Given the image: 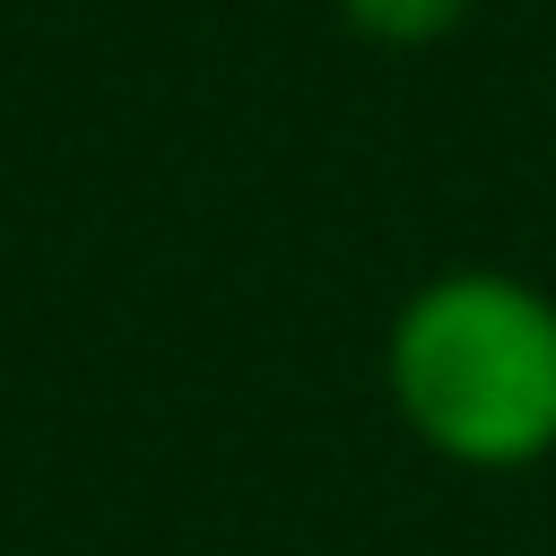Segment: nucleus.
Segmentation results:
<instances>
[{"instance_id": "2", "label": "nucleus", "mask_w": 556, "mask_h": 556, "mask_svg": "<svg viewBox=\"0 0 556 556\" xmlns=\"http://www.w3.org/2000/svg\"><path fill=\"white\" fill-rule=\"evenodd\" d=\"M469 9H478V0H339L348 35H365V43H382V52H426V43H443Z\"/></svg>"}, {"instance_id": "1", "label": "nucleus", "mask_w": 556, "mask_h": 556, "mask_svg": "<svg viewBox=\"0 0 556 556\" xmlns=\"http://www.w3.org/2000/svg\"><path fill=\"white\" fill-rule=\"evenodd\" d=\"M382 400L443 469H539L556 452V295L495 261L417 278L382 330Z\"/></svg>"}]
</instances>
